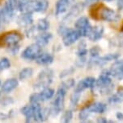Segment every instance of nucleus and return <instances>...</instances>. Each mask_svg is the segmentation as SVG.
<instances>
[{
	"instance_id": "obj_39",
	"label": "nucleus",
	"mask_w": 123,
	"mask_h": 123,
	"mask_svg": "<svg viewBox=\"0 0 123 123\" xmlns=\"http://www.w3.org/2000/svg\"><path fill=\"white\" fill-rule=\"evenodd\" d=\"M7 118H8V116L7 115L3 114V113H0V119H1V120L7 119Z\"/></svg>"
},
{
	"instance_id": "obj_42",
	"label": "nucleus",
	"mask_w": 123,
	"mask_h": 123,
	"mask_svg": "<svg viewBox=\"0 0 123 123\" xmlns=\"http://www.w3.org/2000/svg\"><path fill=\"white\" fill-rule=\"evenodd\" d=\"M121 30H122V31H123V24H122V29H121Z\"/></svg>"
},
{
	"instance_id": "obj_18",
	"label": "nucleus",
	"mask_w": 123,
	"mask_h": 123,
	"mask_svg": "<svg viewBox=\"0 0 123 123\" xmlns=\"http://www.w3.org/2000/svg\"><path fill=\"white\" fill-rule=\"evenodd\" d=\"M70 0H58L56 4V15H59L65 13L68 10L69 5H70Z\"/></svg>"
},
{
	"instance_id": "obj_25",
	"label": "nucleus",
	"mask_w": 123,
	"mask_h": 123,
	"mask_svg": "<svg viewBox=\"0 0 123 123\" xmlns=\"http://www.w3.org/2000/svg\"><path fill=\"white\" fill-rule=\"evenodd\" d=\"M109 101L112 103H119L123 101V90H119L117 93L113 94L109 98Z\"/></svg>"
},
{
	"instance_id": "obj_14",
	"label": "nucleus",
	"mask_w": 123,
	"mask_h": 123,
	"mask_svg": "<svg viewBox=\"0 0 123 123\" xmlns=\"http://www.w3.org/2000/svg\"><path fill=\"white\" fill-rule=\"evenodd\" d=\"M19 85V81L15 78H11L7 80L2 85V91L4 92H10L16 89Z\"/></svg>"
},
{
	"instance_id": "obj_27",
	"label": "nucleus",
	"mask_w": 123,
	"mask_h": 123,
	"mask_svg": "<svg viewBox=\"0 0 123 123\" xmlns=\"http://www.w3.org/2000/svg\"><path fill=\"white\" fill-rule=\"evenodd\" d=\"M80 94H81V92L75 91L74 92V93L71 95V106L75 107V106L77 105L78 102H79V101H80Z\"/></svg>"
},
{
	"instance_id": "obj_43",
	"label": "nucleus",
	"mask_w": 123,
	"mask_h": 123,
	"mask_svg": "<svg viewBox=\"0 0 123 123\" xmlns=\"http://www.w3.org/2000/svg\"><path fill=\"white\" fill-rule=\"evenodd\" d=\"M105 1H111V0H105Z\"/></svg>"
},
{
	"instance_id": "obj_11",
	"label": "nucleus",
	"mask_w": 123,
	"mask_h": 123,
	"mask_svg": "<svg viewBox=\"0 0 123 123\" xmlns=\"http://www.w3.org/2000/svg\"><path fill=\"white\" fill-rule=\"evenodd\" d=\"M101 17L104 20L108 22H113L118 19L119 15L115 12L114 11L111 10L110 8L104 7L101 11Z\"/></svg>"
},
{
	"instance_id": "obj_29",
	"label": "nucleus",
	"mask_w": 123,
	"mask_h": 123,
	"mask_svg": "<svg viewBox=\"0 0 123 123\" xmlns=\"http://www.w3.org/2000/svg\"><path fill=\"white\" fill-rule=\"evenodd\" d=\"M73 117V113L71 110H67L63 114L62 116V119L61 121L62 122H65V123H67V122H70L71 120L72 119Z\"/></svg>"
},
{
	"instance_id": "obj_17",
	"label": "nucleus",
	"mask_w": 123,
	"mask_h": 123,
	"mask_svg": "<svg viewBox=\"0 0 123 123\" xmlns=\"http://www.w3.org/2000/svg\"><path fill=\"white\" fill-rule=\"evenodd\" d=\"M51 39H52V34L49 33V32H43L41 34H39L36 37V43H38L41 47L48 44Z\"/></svg>"
},
{
	"instance_id": "obj_3",
	"label": "nucleus",
	"mask_w": 123,
	"mask_h": 123,
	"mask_svg": "<svg viewBox=\"0 0 123 123\" xmlns=\"http://www.w3.org/2000/svg\"><path fill=\"white\" fill-rule=\"evenodd\" d=\"M42 53V49L41 46H40L38 43H32V44L28 46L25 48L24 52H22L21 56L25 60H36L37 59L38 56Z\"/></svg>"
},
{
	"instance_id": "obj_16",
	"label": "nucleus",
	"mask_w": 123,
	"mask_h": 123,
	"mask_svg": "<svg viewBox=\"0 0 123 123\" xmlns=\"http://www.w3.org/2000/svg\"><path fill=\"white\" fill-rule=\"evenodd\" d=\"M54 57L50 53H41L37 59H36V63L41 65H49L53 62Z\"/></svg>"
},
{
	"instance_id": "obj_2",
	"label": "nucleus",
	"mask_w": 123,
	"mask_h": 123,
	"mask_svg": "<svg viewBox=\"0 0 123 123\" xmlns=\"http://www.w3.org/2000/svg\"><path fill=\"white\" fill-rule=\"evenodd\" d=\"M49 6L47 0H30L25 7V12H45Z\"/></svg>"
},
{
	"instance_id": "obj_12",
	"label": "nucleus",
	"mask_w": 123,
	"mask_h": 123,
	"mask_svg": "<svg viewBox=\"0 0 123 123\" xmlns=\"http://www.w3.org/2000/svg\"><path fill=\"white\" fill-rule=\"evenodd\" d=\"M32 13L29 12H24L20 15L17 18V24L20 27H29L32 24Z\"/></svg>"
},
{
	"instance_id": "obj_13",
	"label": "nucleus",
	"mask_w": 123,
	"mask_h": 123,
	"mask_svg": "<svg viewBox=\"0 0 123 123\" xmlns=\"http://www.w3.org/2000/svg\"><path fill=\"white\" fill-rule=\"evenodd\" d=\"M34 110H35V105L31 104L30 105H25L23 108H21V113L26 117V122H35L34 119Z\"/></svg>"
},
{
	"instance_id": "obj_10",
	"label": "nucleus",
	"mask_w": 123,
	"mask_h": 123,
	"mask_svg": "<svg viewBox=\"0 0 123 123\" xmlns=\"http://www.w3.org/2000/svg\"><path fill=\"white\" fill-rule=\"evenodd\" d=\"M111 75H113L114 77L122 80L123 79V60H117L111 66L110 69Z\"/></svg>"
},
{
	"instance_id": "obj_23",
	"label": "nucleus",
	"mask_w": 123,
	"mask_h": 123,
	"mask_svg": "<svg viewBox=\"0 0 123 123\" xmlns=\"http://www.w3.org/2000/svg\"><path fill=\"white\" fill-rule=\"evenodd\" d=\"M119 56H120L119 54H117V53H116V54H108L103 57L100 58V59L96 60V63H98L99 64H103L104 63H106V62L110 61V60H117Z\"/></svg>"
},
{
	"instance_id": "obj_44",
	"label": "nucleus",
	"mask_w": 123,
	"mask_h": 123,
	"mask_svg": "<svg viewBox=\"0 0 123 123\" xmlns=\"http://www.w3.org/2000/svg\"><path fill=\"white\" fill-rule=\"evenodd\" d=\"M0 85H1V80H0Z\"/></svg>"
},
{
	"instance_id": "obj_22",
	"label": "nucleus",
	"mask_w": 123,
	"mask_h": 123,
	"mask_svg": "<svg viewBox=\"0 0 123 123\" xmlns=\"http://www.w3.org/2000/svg\"><path fill=\"white\" fill-rule=\"evenodd\" d=\"M32 75H33V69L32 68H24L20 72L19 78L21 80H24L30 78Z\"/></svg>"
},
{
	"instance_id": "obj_15",
	"label": "nucleus",
	"mask_w": 123,
	"mask_h": 123,
	"mask_svg": "<svg viewBox=\"0 0 123 123\" xmlns=\"http://www.w3.org/2000/svg\"><path fill=\"white\" fill-rule=\"evenodd\" d=\"M104 28L102 26H95L94 27H92V29L90 31L88 35V38L92 41H96L100 39L103 36Z\"/></svg>"
},
{
	"instance_id": "obj_24",
	"label": "nucleus",
	"mask_w": 123,
	"mask_h": 123,
	"mask_svg": "<svg viewBox=\"0 0 123 123\" xmlns=\"http://www.w3.org/2000/svg\"><path fill=\"white\" fill-rule=\"evenodd\" d=\"M49 27H50V23L46 18H41L38 20L37 25H36L37 30L41 31H45L49 29Z\"/></svg>"
},
{
	"instance_id": "obj_32",
	"label": "nucleus",
	"mask_w": 123,
	"mask_h": 123,
	"mask_svg": "<svg viewBox=\"0 0 123 123\" xmlns=\"http://www.w3.org/2000/svg\"><path fill=\"white\" fill-rule=\"evenodd\" d=\"M0 67L2 68L3 70H5V69H7L11 67V62L7 58L4 57L3 59L0 60Z\"/></svg>"
},
{
	"instance_id": "obj_31",
	"label": "nucleus",
	"mask_w": 123,
	"mask_h": 123,
	"mask_svg": "<svg viewBox=\"0 0 123 123\" xmlns=\"http://www.w3.org/2000/svg\"><path fill=\"white\" fill-rule=\"evenodd\" d=\"M90 111L87 108H84V109H83L82 110L80 111V115H79V117H80V119L81 121H85V120H87V117H88V116L90 114Z\"/></svg>"
},
{
	"instance_id": "obj_36",
	"label": "nucleus",
	"mask_w": 123,
	"mask_h": 123,
	"mask_svg": "<svg viewBox=\"0 0 123 123\" xmlns=\"http://www.w3.org/2000/svg\"><path fill=\"white\" fill-rule=\"evenodd\" d=\"M74 72V69L72 68H69V69H66V70H64L63 72H62L61 74H60V77H65L66 76L69 75V74H71Z\"/></svg>"
},
{
	"instance_id": "obj_19",
	"label": "nucleus",
	"mask_w": 123,
	"mask_h": 123,
	"mask_svg": "<svg viewBox=\"0 0 123 123\" xmlns=\"http://www.w3.org/2000/svg\"><path fill=\"white\" fill-rule=\"evenodd\" d=\"M87 109L91 113H103L106 110V105L104 103H101V102H96V103L87 106Z\"/></svg>"
},
{
	"instance_id": "obj_8",
	"label": "nucleus",
	"mask_w": 123,
	"mask_h": 123,
	"mask_svg": "<svg viewBox=\"0 0 123 123\" xmlns=\"http://www.w3.org/2000/svg\"><path fill=\"white\" fill-rule=\"evenodd\" d=\"M81 35L78 30H71L68 29L62 38V42L65 46H70L74 43L76 40L80 39Z\"/></svg>"
},
{
	"instance_id": "obj_33",
	"label": "nucleus",
	"mask_w": 123,
	"mask_h": 123,
	"mask_svg": "<svg viewBox=\"0 0 123 123\" xmlns=\"http://www.w3.org/2000/svg\"><path fill=\"white\" fill-rule=\"evenodd\" d=\"M30 0H17V9L20 11H24L27 4Z\"/></svg>"
},
{
	"instance_id": "obj_35",
	"label": "nucleus",
	"mask_w": 123,
	"mask_h": 123,
	"mask_svg": "<svg viewBox=\"0 0 123 123\" xmlns=\"http://www.w3.org/2000/svg\"><path fill=\"white\" fill-rule=\"evenodd\" d=\"M90 53H91V55L92 58H96L98 56L99 53H100V48L98 47H93L90 50Z\"/></svg>"
},
{
	"instance_id": "obj_6",
	"label": "nucleus",
	"mask_w": 123,
	"mask_h": 123,
	"mask_svg": "<svg viewBox=\"0 0 123 123\" xmlns=\"http://www.w3.org/2000/svg\"><path fill=\"white\" fill-rule=\"evenodd\" d=\"M22 39V36L20 33L15 31H11L9 33L5 34L2 38V42L4 44H6L7 47H14V46L18 45V43Z\"/></svg>"
},
{
	"instance_id": "obj_46",
	"label": "nucleus",
	"mask_w": 123,
	"mask_h": 123,
	"mask_svg": "<svg viewBox=\"0 0 123 123\" xmlns=\"http://www.w3.org/2000/svg\"><path fill=\"white\" fill-rule=\"evenodd\" d=\"M70 1H71V0H70Z\"/></svg>"
},
{
	"instance_id": "obj_45",
	"label": "nucleus",
	"mask_w": 123,
	"mask_h": 123,
	"mask_svg": "<svg viewBox=\"0 0 123 123\" xmlns=\"http://www.w3.org/2000/svg\"><path fill=\"white\" fill-rule=\"evenodd\" d=\"M88 1H93V0H88Z\"/></svg>"
},
{
	"instance_id": "obj_1",
	"label": "nucleus",
	"mask_w": 123,
	"mask_h": 123,
	"mask_svg": "<svg viewBox=\"0 0 123 123\" xmlns=\"http://www.w3.org/2000/svg\"><path fill=\"white\" fill-rule=\"evenodd\" d=\"M65 95H66V89L61 87L56 92L54 105H53V109L51 110L50 112V113H52V115L56 116L63 110Z\"/></svg>"
},
{
	"instance_id": "obj_28",
	"label": "nucleus",
	"mask_w": 123,
	"mask_h": 123,
	"mask_svg": "<svg viewBox=\"0 0 123 123\" xmlns=\"http://www.w3.org/2000/svg\"><path fill=\"white\" fill-rule=\"evenodd\" d=\"M29 101H30V103H31V104L36 105V104H40V102L42 101V100H41L40 93L35 92V93H32L31 96H30Z\"/></svg>"
},
{
	"instance_id": "obj_40",
	"label": "nucleus",
	"mask_w": 123,
	"mask_h": 123,
	"mask_svg": "<svg viewBox=\"0 0 123 123\" xmlns=\"http://www.w3.org/2000/svg\"><path fill=\"white\" fill-rule=\"evenodd\" d=\"M97 122H107L108 121L105 120L104 118H99V119L97 120Z\"/></svg>"
},
{
	"instance_id": "obj_37",
	"label": "nucleus",
	"mask_w": 123,
	"mask_h": 123,
	"mask_svg": "<svg viewBox=\"0 0 123 123\" xmlns=\"http://www.w3.org/2000/svg\"><path fill=\"white\" fill-rule=\"evenodd\" d=\"M68 29L69 28H66V27H61L58 29V33H59V35H60V36H63L64 35H65V33H66V32L68 31Z\"/></svg>"
},
{
	"instance_id": "obj_4",
	"label": "nucleus",
	"mask_w": 123,
	"mask_h": 123,
	"mask_svg": "<svg viewBox=\"0 0 123 123\" xmlns=\"http://www.w3.org/2000/svg\"><path fill=\"white\" fill-rule=\"evenodd\" d=\"M54 72L50 68L43 69L38 75V83L35 86L36 88H45L49 86L53 81Z\"/></svg>"
},
{
	"instance_id": "obj_7",
	"label": "nucleus",
	"mask_w": 123,
	"mask_h": 123,
	"mask_svg": "<svg viewBox=\"0 0 123 123\" xmlns=\"http://www.w3.org/2000/svg\"><path fill=\"white\" fill-rule=\"evenodd\" d=\"M111 73L107 70H104L100 75L98 80H97V85L101 88V89L106 90L111 86L112 84V80H111Z\"/></svg>"
},
{
	"instance_id": "obj_20",
	"label": "nucleus",
	"mask_w": 123,
	"mask_h": 123,
	"mask_svg": "<svg viewBox=\"0 0 123 123\" xmlns=\"http://www.w3.org/2000/svg\"><path fill=\"white\" fill-rule=\"evenodd\" d=\"M83 3H78L76 4L75 6H74L72 8H71V10L70 11L69 14L67 15V16L66 17V18H71L73 17H75V16H77L78 15H80V12H82L83 9Z\"/></svg>"
},
{
	"instance_id": "obj_34",
	"label": "nucleus",
	"mask_w": 123,
	"mask_h": 123,
	"mask_svg": "<svg viewBox=\"0 0 123 123\" xmlns=\"http://www.w3.org/2000/svg\"><path fill=\"white\" fill-rule=\"evenodd\" d=\"M12 103H13V99L9 97H5L0 100V104L3 106H7Z\"/></svg>"
},
{
	"instance_id": "obj_41",
	"label": "nucleus",
	"mask_w": 123,
	"mask_h": 123,
	"mask_svg": "<svg viewBox=\"0 0 123 123\" xmlns=\"http://www.w3.org/2000/svg\"><path fill=\"white\" fill-rule=\"evenodd\" d=\"M2 71H3V69H2V68H1V67H0V73H1Z\"/></svg>"
},
{
	"instance_id": "obj_21",
	"label": "nucleus",
	"mask_w": 123,
	"mask_h": 123,
	"mask_svg": "<svg viewBox=\"0 0 123 123\" xmlns=\"http://www.w3.org/2000/svg\"><path fill=\"white\" fill-rule=\"evenodd\" d=\"M54 90L50 89V88H48V87L44 88L42 91L40 92L42 101H47V100L52 98L53 96H54Z\"/></svg>"
},
{
	"instance_id": "obj_26",
	"label": "nucleus",
	"mask_w": 123,
	"mask_h": 123,
	"mask_svg": "<svg viewBox=\"0 0 123 123\" xmlns=\"http://www.w3.org/2000/svg\"><path fill=\"white\" fill-rule=\"evenodd\" d=\"M87 53V48H86V43L83 40L81 41V43L79 45V48L77 51V55L80 57H84L85 55Z\"/></svg>"
},
{
	"instance_id": "obj_5",
	"label": "nucleus",
	"mask_w": 123,
	"mask_h": 123,
	"mask_svg": "<svg viewBox=\"0 0 123 123\" xmlns=\"http://www.w3.org/2000/svg\"><path fill=\"white\" fill-rule=\"evenodd\" d=\"M75 26L80 31L81 36H88L90 31L92 29V26L89 24V21L87 17L85 16L80 17L79 19L76 20Z\"/></svg>"
},
{
	"instance_id": "obj_30",
	"label": "nucleus",
	"mask_w": 123,
	"mask_h": 123,
	"mask_svg": "<svg viewBox=\"0 0 123 123\" xmlns=\"http://www.w3.org/2000/svg\"><path fill=\"white\" fill-rule=\"evenodd\" d=\"M75 85V80L74 79H68V80H64L62 83V88L65 89H69L72 88Z\"/></svg>"
},
{
	"instance_id": "obj_9",
	"label": "nucleus",
	"mask_w": 123,
	"mask_h": 123,
	"mask_svg": "<svg viewBox=\"0 0 123 123\" xmlns=\"http://www.w3.org/2000/svg\"><path fill=\"white\" fill-rule=\"evenodd\" d=\"M96 80L94 77H87L79 82L77 86L75 87V91L81 92L85 89H92L95 86Z\"/></svg>"
},
{
	"instance_id": "obj_38",
	"label": "nucleus",
	"mask_w": 123,
	"mask_h": 123,
	"mask_svg": "<svg viewBox=\"0 0 123 123\" xmlns=\"http://www.w3.org/2000/svg\"><path fill=\"white\" fill-rule=\"evenodd\" d=\"M116 116H117V119H119V120H123V114H122V113H120V112L117 113V114H116Z\"/></svg>"
}]
</instances>
